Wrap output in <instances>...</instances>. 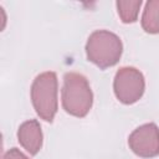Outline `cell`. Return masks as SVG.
Returning <instances> with one entry per match:
<instances>
[{
	"label": "cell",
	"instance_id": "6da1fadb",
	"mask_svg": "<svg viewBox=\"0 0 159 159\" xmlns=\"http://www.w3.org/2000/svg\"><path fill=\"white\" fill-rule=\"evenodd\" d=\"M61 102L66 113L83 118L93 104V92L88 80L78 72H67L63 76Z\"/></svg>",
	"mask_w": 159,
	"mask_h": 159
},
{
	"label": "cell",
	"instance_id": "7a4b0ae2",
	"mask_svg": "<svg viewBox=\"0 0 159 159\" xmlns=\"http://www.w3.org/2000/svg\"><path fill=\"white\" fill-rule=\"evenodd\" d=\"M123 53V43L118 35L108 30L93 31L86 42V56L89 62L106 70L117 65Z\"/></svg>",
	"mask_w": 159,
	"mask_h": 159
},
{
	"label": "cell",
	"instance_id": "8992f818",
	"mask_svg": "<svg viewBox=\"0 0 159 159\" xmlns=\"http://www.w3.org/2000/svg\"><path fill=\"white\" fill-rule=\"evenodd\" d=\"M17 140L30 155H36L41 150L43 143V134L39 120L29 119L21 123L17 129Z\"/></svg>",
	"mask_w": 159,
	"mask_h": 159
},
{
	"label": "cell",
	"instance_id": "ba28073f",
	"mask_svg": "<svg viewBox=\"0 0 159 159\" xmlns=\"http://www.w3.org/2000/svg\"><path fill=\"white\" fill-rule=\"evenodd\" d=\"M119 19L124 24H133L138 19L139 9L142 6V0H127L116 2Z\"/></svg>",
	"mask_w": 159,
	"mask_h": 159
},
{
	"label": "cell",
	"instance_id": "3957f363",
	"mask_svg": "<svg viewBox=\"0 0 159 159\" xmlns=\"http://www.w3.org/2000/svg\"><path fill=\"white\" fill-rule=\"evenodd\" d=\"M58 81L53 71L37 75L31 84L30 96L35 112L45 122H53L58 109Z\"/></svg>",
	"mask_w": 159,
	"mask_h": 159
},
{
	"label": "cell",
	"instance_id": "9c48e42d",
	"mask_svg": "<svg viewBox=\"0 0 159 159\" xmlns=\"http://www.w3.org/2000/svg\"><path fill=\"white\" fill-rule=\"evenodd\" d=\"M2 159H30V158L26 157L20 149H17V148H11V149H9V150L4 154Z\"/></svg>",
	"mask_w": 159,
	"mask_h": 159
},
{
	"label": "cell",
	"instance_id": "5b68a950",
	"mask_svg": "<svg viewBox=\"0 0 159 159\" xmlns=\"http://www.w3.org/2000/svg\"><path fill=\"white\" fill-rule=\"evenodd\" d=\"M129 149L140 158L159 155V128L155 123H145L135 128L128 137Z\"/></svg>",
	"mask_w": 159,
	"mask_h": 159
},
{
	"label": "cell",
	"instance_id": "277c9868",
	"mask_svg": "<svg viewBox=\"0 0 159 159\" xmlns=\"http://www.w3.org/2000/svg\"><path fill=\"white\" fill-rule=\"evenodd\" d=\"M113 91L117 99L123 104L138 102L145 91V80L143 73L132 66L120 67L113 80Z\"/></svg>",
	"mask_w": 159,
	"mask_h": 159
},
{
	"label": "cell",
	"instance_id": "52a82bcc",
	"mask_svg": "<svg viewBox=\"0 0 159 159\" xmlns=\"http://www.w3.org/2000/svg\"><path fill=\"white\" fill-rule=\"evenodd\" d=\"M140 24L147 34H159V0H149L145 2Z\"/></svg>",
	"mask_w": 159,
	"mask_h": 159
}]
</instances>
